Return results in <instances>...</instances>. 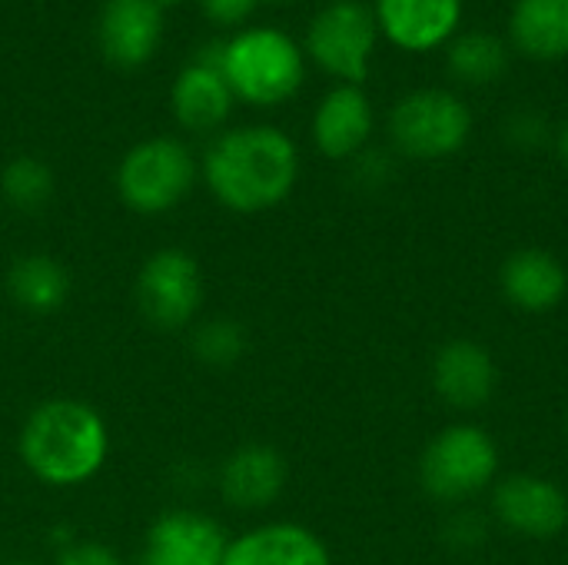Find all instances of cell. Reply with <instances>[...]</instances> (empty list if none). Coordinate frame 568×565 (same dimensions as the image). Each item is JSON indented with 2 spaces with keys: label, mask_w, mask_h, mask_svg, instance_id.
Returning <instances> with one entry per match:
<instances>
[{
  "label": "cell",
  "mask_w": 568,
  "mask_h": 565,
  "mask_svg": "<svg viewBox=\"0 0 568 565\" xmlns=\"http://www.w3.org/2000/svg\"><path fill=\"white\" fill-rule=\"evenodd\" d=\"M10 565H33V563H10Z\"/></svg>",
  "instance_id": "obj_29"
},
{
  "label": "cell",
  "mask_w": 568,
  "mask_h": 565,
  "mask_svg": "<svg viewBox=\"0 0 568 565\" xmlns=\"http://www.w3.org/2000/svg\"><path fill=\"white\" fill-rule=\"evenodd\" d=\"M200 176V163L176 137H146L133 143L116 167V193L126 210L160 216L176 210Z\"/></svg>",
  "instance_id": "obj_4"
},
{
  "label": "cell",
  "mask_w": 568,
  "mask_h": 565,
  "mask_svg": "<svg viewBox=\"0 0 568 565\" xmlns=\"http://www.w3.org/2000/svg\"><path fill=\"white\" fill-rule=\"evenodd\" d=\"M379 37L406 53L449 47L463 23V0H376Z\"/></svg>",
  "instance_id": "obj_10"
},
{
  "label": "cell",
  "mask_w": 568,
  "mask_h": 565,
  "mask_svg": "<svg viewBox=\"0 0 568 565\" xmlns=\"http://www.w3.org/2000/svg\"><path fill=\"white\" fill-rule=\"evenodd\" d=\"M17 456L27 473L50 490L90 483L110 456L106 420L83 400L57 396L30 410L17 436Z\"/></svg>",
  "instance_id": "obj_2"
},
{
  "label": "cell",
  "mask_w": 568,
  "mask_h": 565,
  "mask_svg": "<svg viewBox=\"0 0 568 565\" xmlns=\"http://www.w3.org/2000/svg\"><path fill=\"white\" fill-rule=\"evenodd\" d=\"M449 73L466 87H489L509 70V47L489 30H466L449 40L446 50Z\"/></svg>",
  "instance_id": "obj_21"
},
{
  "label": "cell",
  "mask_w": 568,
  "mask_h": 565,
  "mask_svg": "<svg viewBox=\"0 0 568 565\" xmlns=\"http://www.w3.org/2000/svg\"><path fill=\"white\" fill-rule=\"evenodd\" d=\"M156 3H160V7H163V10H166V7H176V3H180V0H156Z\"/></svg>",
  "instance_id": "obj_28"
},
{
  "label": "cell",
  "mask_w": 568,
  "mask_h": 565,
  "mask_svg": "<svg viewBox=\"0 0 568 565\" xmlns=\"http://www.w3.org/2000/svg\"><path fill=\"white\" fill-rule=\"evenodd\" d=\"M0 193L20 213H37L53 196V170L37 157H17L0 170Z\"/></svg>",
  "instance_id": "obj_22"
},
{
  "label": "cell",
  "mask_w": 568,
  "mask_h": 565,
  "mask_svg": "<svg viewBox=\"0 0 568 565\" xmlns=\"http://www.w3.org/2000/svg\"><path fill=\"white\" fill-rule=\"evenodd\" d=\"M509 137L519 147H536L546 137V120L532 110H519L509 117Z\"/></svg>",
  "instance_id": "obj_25"
},
{
  "label": "cell",
  "mask_w": 568,
  "mask_h": 565,
  "mask_svg": "<svg viewBox=\"0 0 568 565\" xmlns=\"http://www.w3.org/2000/svg\"><path fill=\"white\" fill-rule=\"evenodd\" d=\"M260 0H200V7L206 10L210 20L216 23H243Z\"/></svg>",
  "instance_id": "obj_26"
},
{
  "label": "cell",
  "mask_w": 568,
  "mask_h": 565,
  "mask_svg": "<svg viewBox=\"0 0 568 565\" xmlns=\"http://www.w3.org/2000/svg\"><path fill=\"white\" fill-rule=\"evenodd\" d=\"M496 516L506 529L526 539H552L568 526V496L542 476H509L493 496Z\"/></svg>",
  "instance_id": "obj_13"
},
{
  "label": "cell",
  "mask_w": 568,
  "mask_h": 565,
  "mask_svg": "<svg viewBox=\"0 0 568 565\" xmlns=\"http://www.w3.org/2000/svg\"><path fill=\"white\" fill-rule=\"evenodd\" d=\"M559 157H562V163L568 167V120L562 123V130H559Z\"/></svg>",
  "instance_id": "obj_27"
},
{
  "label": "cell",
  "mask_w": 568,
  "mask_h": 565,
  "mask_svg": "<svg viewBox=\"0 0 568 565\" xmlns=\"http://www.w3.org/2000/svg\"><path fill=\"white\" fill-rule=\"evenodd\" d=\"M246 353V330L236 320H206L193 330V356L206 366H233Z\"/></svg>",
  "instance_id": "obj_23"
},
{
  "label": "cell",
  "mask_w": 568,
  "mask_h": 565,
  "mask_svg": "<svg viewBox=\"0 0 568 565\" xmlns=\"http://www.w3.org/2000/svg\"><path fill=\"white\" fill-rule=\"evenodd\" d=\"M473 133L469 103L439 87H419L396 100L389 113V137L399 153L413 160H446L466 147Z\"/></svg>",
  "instance_id": "obj_5"
},
{
  "label": "cell",
  "mask_w": 568,
  "mask_h": 565,
  "mask_svg": "<svg viewBox=\"0 0 568 565\" xmlns=\"http://www.w3.org/2000/svg\"><path fill=\"white\" fill-rule=\"evenodd\" d=\"M53 565H123V563H120V556H116L110 546H103V543H90V539H77V543H70V546H63V549H60V556H57V563Z\"/></svg>",
  "instance_id": "obj_24"
},
{
  "label": "cell",
  "mask_w": 568,
  "mask_h": 565,
  "mask_svg": "<svg viewBox=\"0 0 568 565\" xmlns=\"http://www.w3.org/2000/svg\"><path fill=\"white\" fill-rule=\"evenodd\" d=\"M379 43V23L363 0H329L323 3L303 37V53L336 77L339 83L363 87Z\"/></svg>",
  "instance_id": "obj_6"
},
{
  "label": "cell",
  "mask_w": 568,
  "mask_h": 565,
  "mask_svg": "<svg viewBox=\"0 0 568 565\" xmlns=\"http://www.w3.org/2000/svg\"><path fill=\"white\" fill-rule=\"evenodd\" d=\"M133 293L150 326L163 333H180L196 320L203 306V270L186 250L163 246L143 260Z\"/></svg>",
  "instance_id": "obj_8"
},
{
  "label": "cell",
  "mask_w": 568,
  "mask_h": 565,
  "mask_svg": "<svg viewBox=\"0 0 568 565\" xmlns=\"http://www.w3.org/2000/svg\"><path fill=\"white\" fill-rule=\"evenodd\" d=\"M509 43L532 60H566L568 0H516L509 13Z\"/></svg>",
  "instance_id": "obj_19"
},
{
  "label": "cell",
  "mask_w": 568,
  "mask_h": 565,
  "mask_svg": "<svg viewBox=\"0 0 568 565\" xmlns=\"http://www.w3.org/2000/svg\"><path fill=\"white\" fill-rule=\"evenodd\" d=\"M236 100L253 107H280L300 93L306 80V53L280 27H240L220 43L216 57Z\"/></svg>",
  "instance_id": "obj_3"
},
{
  "label": "cell",
  "mask_w": 568,
  "mask_h": 565,
  "mask_svg": "<svg viewBox=\"0 0 568 565\" xmlns=\"http://www.w3.org/2000/svg\"><path fill=\"white\" fill-rule=\"evenodd\" d=\"M226 529L196 509H173L146 529L140 565H223Z\"/></svg>",
  "instance_id": "obj_9"
},
{
  "label": "cell",
  "mask_w": 568,
  "mask_h": 565,
  "mask_svg": "<svg viewBox=\"0 0 568 565\" xmlns=\"http://www.w3.org/2000/svg\"><path fill=\"white\" fill-rule=\"evenodd\" d=\"M373 103L363 87L336 83L313 113V143L329 160H353L373 137Z\"/></svg>",
  "instance_id": "obj_14"
},
{
  "label": "cell",
  "mask_w": 568,
  "mask_h": 565,
  "mask_svg": "<svg viewBox=\"0 0 568 565\" xmlns=\"http://www.w3.org/2000/svg\"><path fill=\"white\" fill-rule=\"evenodd\" d=\"M163 7L156 0H103L97 17L100 53L123 67H143L163 40Z\"/></svg>",
  "instance_id": "obj_11"
},
{
  "label": "cell",
  "mask_w": 568,
  "mask_h": 565,
  "mask_svg": "<svg viewBox=\"0 0 568 565\" xmlns=\"http://www.w3.org/2000/svg\"><path fill=\"white\" fill-rule=\"evenodd\" d=\"M200 176L233 213H263L280 206L300 180V150L280 127L253 123L216 133L206 147Z\"/></svg>",
  "instance_id": "obj_1"
},
{
  "label": "cell",
  "mask_w": 568,
  "mask_h": 565,
  "mask_svg": "<svg viewBox=\"0 0 568 565\" xmlns=\"http://www.w3.org/2000/svg\"><path fill=\"white\" fill-rule=\"evenodd\" d=\"M286 486V460L270 443L236 446L220 470L223 503L233 509H266L280 500Z\"/></svg>",
  "instance_id": "obj_15"
},
{
  "label": "cell",
  "mask_w": 568,
  "mask_h": 565,
  "mask_svg": "<svg viewBox=\"0 0 568 565\" xmlns=\"http://www.w3.org/2000/svg\"><path fill=\"white\" fill-rule=\"evenodd\" d=\"M216 57H220V43L213 50L200 53L193 63H186L170 87V107L183 130L213 133L233 113L236 97H233Z\"/></svg>",
  "instance_id": "obj_12"
},
{
  "label": "cell",
  "mask_w": 568,
  "mask_h": 565,
  "mask_svg": "<svg viewBox=\"0 0 568 565\" xmlns=\"http://www.w3.org/2000/svg\"><path fill=\"white\" fill-rule=\"evenodd\" d=\"M496 383L499 370L483 343L453 340L433 360V386L456 410H479L493 400Z\"/></svg>",
  "instance_id": "obj_16"
},
{
  "label": "cell",
  "mask_w": 568,
  "mask_h": 565,
  "mask_svg": "<svg viewBox=\"0 0 568 565\" xmlns=\"http://www.w3.org/2000/svg\"><path fill=\"white\" fill-rule=\"evenodd\" d=\"M503 293L513 306L526 313H546L566 300V266L546 250H519L503 263Z\"/></svg>",
  "instance_id": "obj_18"
},
{
  "label": "cell",
  "mask_w": 568,
  "mask_h": 565,
  "mask_svg": "<svg viewBox=\"0 0 568 565\" xmlns=\"http://www.w3.org/2000/svg\"><path fill=\"white\" fill-rule=\"evenodd\" d=\"M223 565H333L323 539L296 523H266L230 539Z\"/></svg>",
  "instance_id": "obj_17"
},
{
  "label": "cell",
  "mask_w": 568,
  "mask_h": 565,
  "mask_svg": "<svg viewBox=\"0 0 568 565\" xmlns=\"http://www.w3.org/2000/svg\"><path fill=\"white\" fill-rule=\"evenodd\" d=\"M7 293L23 313L50 316L70 296V273L60 260L43 253L17 256L7 270Z\"/></svg>",
  "instance_id": "obj_20"
},
{
  "label": "cell",
  "mask_w": 568,
  "mask_h": 565,
  "mask_svg": "<svg viewBox=\"0 0 568 565\" xmlns=\"http://www.w3.org/2000/svg\"><path fill=\"white\" fill-rule=\"evenodd\" d=\"M499 470V450L489 433L479 426H449L443 430L419 460L423 490L433 500L459 503L483 493Z\"/></svg>",
  "instance_id": "obj_7"
}]
</instances>
